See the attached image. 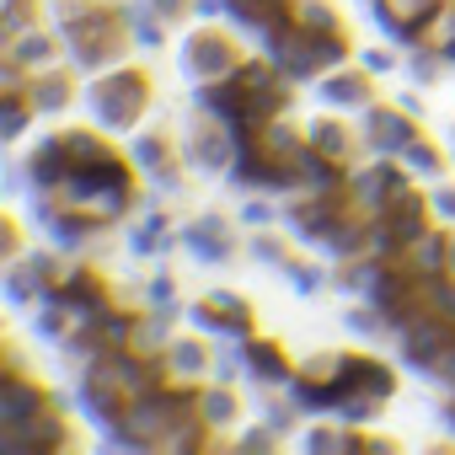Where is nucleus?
Here are the masks:
<instances>
[{
	"instance_id": "obj_17",
	"label": "nucleus",
	"mask_w": 455,
	"mask_h": 455,
	"mask_svg": "<svg viewBox=\"0 0 455 455\" xmlns=\"http://www.w3.org/2000/svg\"><path fill=\"white\" fill-rule=\"evenodd\" d=\"M311 145H316L322 156H343V150H348V129L332 124V118H322V124H311Z\"/></svg>"
},
{
	"instance_id": "obj_8",
	"label": "nucleus",
	"mask_w": 455,
	"mask_h": 455,
	"mask_svg": "<svg viewBox=\"0 0 455 455\" xmlns=\"http://www.w3.org/2000/svg\"><path fill=\"white\" fill-rule=\"evenodd\" d=\"M172 375H209L214 370V359H209V348L198 343V338H172Z\"/></svg>"
},
{
	"instance_id": "obj_19",
	"label": "nucleus",
	"mask_w": 455,
	"mask_h": 455,
	"mask_svg": "<svg viewBox=\"0 0 455 455\" xmlns=\"http://www.w3.org/2000/svg\"><path fill=\"white\" fill-rule=\"evenodd\" d=\"M300 444H306V450H348V434H343V428H327V423H322V428L300 434Z\"/></svg>"
},
{
	"instance_id": "obj_1",
	"label": "nucleus",
	"mask_w": 455,
	"mask_h": 455,
	"mask_svg": "<svg viewBox=\"0 0 455 455\" xmlns=\"http://www.w3.org/2000/svg\"><path fill=\"white\" fill-rule=\"evenodd\" d=\"M140 108H145V81L140 76H113V81H97V86L81 92V113L97 129H113V134L134 129Z\"/></svg>"
},
{
	"instance_id": "obj_27",
	"label": "nucleus",
	"mask_w": 455,
	"mask_h": 455,
	"mask_svg": "<svg viewBox=\"0 0 455 455\" xmlns=\"http://www.w3.org/2000/svg\"><path fill=\"white\" fill-rule=\"evenodd\" d=\"M150 6H156V12H161L166 22H182V17L193 12V0H150Z\"/></svg>"
},
{
	"instance_id": "obj_2",
	"label": "nucleus",
	"mask_w": 455,
	"mask_h": 455,
	"mask_svg": "<svg viewBox=\"0 0 455 455\" xmlns=\"http://www.w3.org/2000/svg\"><path fill=\"white\" fill-rule=\"evenodd\" d=\"M231 65H236L231 38H220V33H209V28H198V33H188V38L177 44V76H182L188 86H204V81L225 76Z\"/></svg>"
},
{
	"instance_id": "obj_15",
	"label": "nucleus",
	"mask_w": 455,
	"mask_h": 455,
	"mask_svg": "<svg viewBox=\"0 0 455 455\" xmlns=\"http://www.w3.org/2000/svg\"><path fill=\"white\" fill-rule=\"evenodd\" d=\"M49 65L54 60V38L49 33H28V38H12V65Z\"/></svg>"
},
{
	"instance_id": "obj_13",
	"label": "nucleus",
	"mask_w": 455,
	"mask_h": 455,
	"mask_svg": "<svg viewBox=\"0 0 455 455\" xmlns=\"http://www.w3.org/2000/svg\"><path fill=\"white\" fill-rule=\"evenodd\" d=\"M236 225H247V231H268V225H284V214L274 209V198L252 193V198H242V209H236Z\"/></svg>"
},
{
	"instance_id": "obj_29",
	"label": "nucleus",
	"mask_w": 455,
	"mask_h": 455,
	"mask_svg": "<svg viewBox=\"0 0 455 455\" xmlns=\"http://www.w3.org/2000/svg\"><path fill=\"white\" fill-rule=\"evenodd\" d=\"M434 375L444 380V391L455 386V348H444V354H439V370H434Z\"/></svg>"
},
{
	"instance_id": "obj_31",
	"label": "nucleus",
	"mask_w": 455,
	"mask_h": 455,
	"mask_svg": "<svg viewBox=\"0 0 455 455\" xmlns=\"http://www.w3.org/2000/svg\"><path fill=\"white\" fill-rule=\"evenodd\" d=\"M439 428H450V439H455V407H450V412H439Z\"/></svg>"
},
{
	"instance_id": "obj_18",
	"label": "nucleus",
	"mask_w": 455,
	"mask_h": 455,
	"mask_svg": "<svg viewBox=\"0 0 455 455\" xmlns=\"http://www.w3.org/2000/svg\"><path fill=\"white\" fill-rule=\"evenodd\" d=\"M444 263V242L439 236H418L412 242V268H439Z\"/></svg>"
},
{
	"instance_id": "obj_3",
	"label": "nucleus",
	"mask_w": 455,
	"mask_h": 455,
	"mask_svg": "<svg viewBox=\"0 0 455 455\" xmlns=\"http://www.w3.org/2000/svg\"><path fill=\"white\" fill-rule=\"evenodd\" d=\"M364 140L375 156H402L418 134H412V118L396 113V108H364Z\"/></svg>"
},
{
	"instance_id": "obj_20",
	"label": "nucleus",
	"mask_w": 455,
	"mask_h": 455,
	"mask_svg": "<svg viewBox=\"0 0 455 455\" xmlns=\"http://www.w3.org/2000/svg\"><path fill=\"white\" fill-rule=\"evenodd\" d=\"M428 209H434L439 220H450V225H455V188H450L444 177H439V182H428Z\"/></svg>"
},
{
	"instance_id": "obj_14",
	"label": "nucleus",
	"mask_w": 455,
	"mask_h": 455,
	"mask_svg": "<svg viewBox=\"0 0 455 455\" xmlns=\"http://www.w3.org/2000/svg\"><path fill=\"white\" fill-rule=\"evenodd\" d=\"M145 300H150L156 316H177V311H182V290H177V279H166V274H156V279L145 284Z\"/></svg>"
},
{
	"instance_id": "obj_30",
	"label": "nucleus",
	"mask_w": 455,
	"mask_h": 455,
	"mask_svg": "<svg viewBox=\"0 0 455 455\" xmlns=\"http://www.w3.org/2000/svg\"><path fill=\"white\" fill-rule=\"evenodd\" d=\"M386 6H391V12H396V17H418V12H423V6H428V0H386Z\"/></svg>"
},
{
	"instance_id": "obj_6",
	"label": "nucleus",
	"mask_w": 455,
	"mask_h": 455,
	"mask_svg": "<svg viewBox=\"0 0 455 455\" xmlns=\"http://www.w3.org/2000/svg\"><path fill=\"white\" fill-rule=\"evenodd\" d=\"M279 279L290 284V295L295 300H306V306H316V295L327 290V268L322 263H284L279 268Z\"/></svg>"
},
{
	"instance_id": "obj_24",
	"label": "nucleus",
	"mask_w": 455,
	"mask_h": 455,
	"mask_svg": "<svg viewBox=\"0 0 455 455\" xmlns=\"http://www.w3.org/2000/svg\"><path fill=\"white\" fill-rule=\"evenodd\" d=\"M166 332H172V327H166V316H156V322H145V327H140V348H145V354H156V348L166 343Z\"/></svg>"
},
{
	"instance_id": "obj_4",
	"label": "nucleus",
	"mask_w": 455,
	"mask_h": 455,
	"mask_svg": "<svg viewBox=\"0 0 455 455\" xmlns=\"http://www.w3.org/2000/svg\"><path fill=\"white\" fill-rule=\"evenodd\" d=\"M316 102L343 108V113H364V108H370V76H354V70L327 76V81L316 86Z\"/></svg>"
},
{
	"instance_id": "obj_7",
	"label": "nucleus",
	"mask_w": 455,
	"mask_h": 455,
	"mask_svg": "<svg viewBox=\"0 0 455 455\" xmlns=\"http://www.w3.org/2000/svg\"><path fill=\"white\" fill-rule=\"evenodd\" d=\"M444 65H450L444 54H423V49H407V60H402L407 81H412V86H423L428 97H434V92L444 86Z\"/></svg>"
},
{
	"instance_id": "obj_28",
	"label": "nucleus",
	"mask_w": 455,
	"mask_h": 455,
	"mask_svg": "<svg viewBox=\"0 0 455 455\" xmlns=\"http://www.w3.org/2000/svg\"><path fill=\"white\" fill-rule=\"evenodd\" d=\"M258 428H263V423H258ZM258 428H252V434H247V439H242V450H274V444H279V439H284V434H279V428H268V434H258Z\"/></svg>"
},
{
	"instance_id": "obj_11",
	"label": "nucleus",
	"mask_w": 455,
	"mask_h": 455,
	"mask_svg": "<svg viewBox=\"0 0 455 455\" xmlns=\"http://www.w3.org/2000/svg\"><path fill=\"white\" fill-rule=\"evenodd\" d=\"M402 161H407V177H418V182H439L444 177V156L434 145H423V140H412L402 150Z\"/></svg>"
},
{
	"instance_id": "obj_23",
	"label": "nucleus",
	"mask_w": 455,
	"mask_h": 455,
	"mask_svg": "<svg viewBox=\"0 0 455 455\" xmlns=\"http://www.w3.org/2000/svg\"><path fill=\"white\" fill-rule=\"evenodd\" d=\"M214 311H247V295H236V290H225V284H214L209 295H204Z\"/></svg>"
},
{
	"instance_id": "obj_9",
	"label": "nucleus",
	"mask_w": 455,
	"mask_h": 455,
	"mask_svg": "<svg viewBox=\"0 0 455 455\" xmlns=\"http://www.w3.org/2000/svg\"><path fill=\"white\" fill-rule=\"evenodd\" d=\"M204 418H209L214 428H236L242 402H236V391L225 386V380H214V391H204Z\"/></svg>"
},
{
	"instance_id": "obj_10",
	"label": "nucleus",
	"mask_w": 455,
	"mask_h": 455,
	"mask_svg": "<svg viewBox=\"0 0 455 455\" xmlns=\"http://www.w3.org/2000/svg\"><path fill=\"white\" fill-rule=\"evenodd\" d=\"M65 102H70V81L65 76H38L33 81V113L38 118H54Z\"/></svg>"
},
{
	"instance_id": "obj_12",
	"label": "nucleus",
	"mask_w": 455,
	"mask_h": 455,
	"mask_svg": "<svg viewBox=\"0 0 455 455\" xmlns=\"http://www.w3.org/2000/svg\"><path fill=\"white\" fill-rule=\"evenodd\" d=\"M129 156L140 161V172H161V166H172V161H166V134H161V129L134 134V140H129Z\"/></svg>"
},
{
	"instance_id": "obj_5",
	"label": "nucleus",
	"mask_w": 455,
	"mask_h": 455,
	"mask_svg": "<svg viewBox=\"0 0 455 455\" xmlns=\"http://www.w3.org/2000/svg\"><path fill=\"white\" fill-rule=\"evenodd\" d=\"M247 258H252V268L279 274V268L290 263V231L274 236V225H268V231H252V236H247Z\"/></svg>"
},
{
	"instance_id": "obj_26",
	"label": "nucleus",
	"mask_w": 455,
	"mask_h": 455,
	"mask_svg": "<svg viewBox=\"0 0 455 455\" xmlns=\"http://www.w3.org/2000/svg\"><path fill=\"white\" fill-rule=\"evenodd\" d=\"M22 193H28V166L6 161V198H22Z\"/></svg>"
},
{
	"instance_id": "obj_21",
	"label": "nucleus",
	"mask_w": 455,
	"mask_h": 455,
	"mask_svg": "<svg viewBox=\"0 0 455 455\" xmlns=\"http://www.w3.org/2000/svg\"><path fill=\"white\" fill-rule=\"evenodd\" d=\"M295 12H300V22H311V28H332V22H338V12L327 6V0H300Z\"/></svg>"
},
{
	"instance_id": "obj_16",
	"label": "nucleus",
	"mask_w": 455,
	"mask_h": 455,
	"mask_svg": "<svg viewBox=\"0 0 455 455\" xmlns=\"http://www.w3.org/2000/svg\"><path fill=\"white\" fill-rule=\"evenodd\" d=\"M338 332H348V338H386V322H375L364 306H348V311H338Z\"/></svg>"
},
{
	"instance_id": "obj_22",
	"label": "nucleus",
	"mask_w": 455,
	"mask_h": 455,
	"mask_svg": "<svg viewBox=\"0 0 455 455\" xmlns=\"http://www.w3.org/2000/svg\"><path fill=\"white\" fill-rule=\"evenodd\" d=\"M0 134H6V145H17V140L28 134V113H22V102H17V97L6 102V129H0Z\"/></svg>"
},
{
	"instance_id": "obj_25",
	"label": "nucleus",
	"mask_w": 455,
	"mask_h": 455,
	"mask_svg": "<svg viewBox=\"0 0 455 455\" xmlns=\"http://www.w3.org/2000/svg\"><path fill=\"white\" fill-rule=\"evenodd\" d=\"M364 70H370V76H391V70H396V54H386V49H364Z\"/></svg>"
},
{
	"instance_id": "obj_32",
	"label": "nucleus",
	"mask_w": 455,
	"mask_h": 455,
	"mask_svg": "<svg viewBox=\"0 0 455 455\" xmlns=\"http://www.w3.org/2000/svg\"><path fill=\"white\" fill-rule=\"evenodd\" d=\"M450 268H455V242H450Z\"/></svg>"
}]
</instances>
